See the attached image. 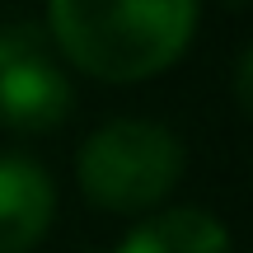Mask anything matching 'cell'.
<instances>
[{
    "label": "cell",
    "instance_id": "obj_1",
    "mask_svg": "<svg viewBox=\"0 0 253 253\" xmlns=\"http://www.w3.org/2000/svg\"><path fill=\"white\" fill-rule=\"evenodd\" d=\"M202 9L192 0H56L47 38L75 66L108 84H136L188 52Z\"/></svg>",
    "mask_w": 253,
    "mask_h": 253
},
{
    "label": "cell",
    "instance_id": "obj_2",
    "mask_svg": "<svg viewBox=\"0 0 253 253\" xmlns=\"http://www.w3.org/2000/svg\"><path fill=\"white\" fill-rule=\"evenodd\" d=\"M188 150L164 122L150 118H113L80 145L75 178L80 192L103 211H150L178 188Z\"/></svg>",
    "mask_w": 253,
    "mask_h": 253
},
{
    "label": "cell",
    "instance_id": "obj_3",
    "mask_svg": "<svg viewBox=\"0 0 253 253\" xmlns=\"http://www.w3.org/2000/svg\"><path fill=\"white\" fill-rule=\"evenodd\" d=\"M71 75L56 56L47 28L9 24L0 28V126L9 131H52L71 118Z\"/></svg>",
    "mask_w": 253,
    "mask_h": 253
},
{
    "label": "cell",
    "instance_id": "obj_4",
    "mask_svg": "<svg viewBox=\"0 0 253 253\" xmlns=\"http://www.w3.org/2000/svg\"><path fill=\"white\" fill-rule=\"evenodd\" d=\"M56 220V183L28 155H0V253H28Z\"/></svg>",
    "mask_w": 253,
    "mask_h": 253
},
{
    "label": "cell",
    "instance_id": "obj_5",
    "mask_svg": "<svg viewBox=\"0 0 253 253\" xmlns=\"http://www.w3.org/2000/svg\"><path fill=\"white\" fill-rule=\"evenodd\" d=\"M113 253H235L225 220L202 207H169L136 225Z\"/></svg>",
    "mask_w": 253,
    "mask_h": 253
},
{
    "label": "cell",
    "instance_id": "obj_6",
    "mask_svg": "<svg viewBox=\"0 0 253 253\" xmlns=\"http://www.w3.org/2000/svg\"><path fill=\"white\" fill-rule=\"evenodd\" d=\"M230 89H235V103L253 118V42L244 47V56L235 61V80H230Z\"/></svg>",
    "mask_w": 253,
    "mask_h": 253
}]
</instances>
